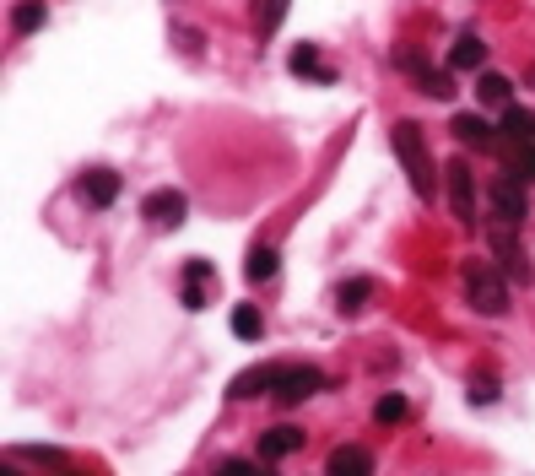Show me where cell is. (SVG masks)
Wrapping results in <instances>:
<instances>
[{
	"label": "cell",
	"instance_id": "cell-1",
	"mask_svg": "<svg viewBox=\"0 0 535 476\" xmlns=\"http://www.w3.org/2000/svg\"><path fill=\"white\" fill-rule=\"evenodd\" d=\"M390 147L400 157V168H406V179H411V190L422 195V201H433V152H427V141H422V125H411V119H395V130H390Z\"/></svg>",
	"mask_w": 535,
	"mask_h": 476
},
{
	"label": "cell",
	"instance_id": "cell-2",
	"mask_svg": "<svg viewBox=\"0 0 535 476\" xmlns=\"http://www.w3.org/2000/svg\"><path fill=\"white\" fill-rule=\"evenodd\" d=\"M460 276H465V298H471L476 314H503L508 309V271L498 260H465Z\"/></svg>",
	"mask_w": 535,
	"mask_h": 476
},
{
	"label": "cell",
	"instance_id": "cell-3",
	"mask_svg": "<svg viewBox=\"0 0 535 476\" xmlns=\"http://www.w3.org/2000/svg\"><path fill=\"white\" fill-rule=\"evenodd\" d=\"M492 217H498V228H519V222H525V179L519 174H498L492 179Z\"/></svg>",
	"mask_w": 535,
	"mask_h": 476
},
{
	"label": "cell",
	"instance_id": "cell-4",
	"mask_svg": "<svg viewBox=\"0 0 535 476\" xmlns=\"http://www.w3.org/2000/svg\"><path fill=\"white\" fill-rule=\"evenodd\" d=\"M141 217L152 222V228L173 233V228H179L184 217H190V201H184L179 190H152V195H146V201H141Z\"/></svg>",
	"mask_w": 535,
	"mask_h": 476
},
{
	"label": "cell",
	"instance_id": "cell-5",
	"mask_svg": "<svg viewBox=\"0 0 535 476\" xmlns=\"http://www.w3.org/2000/svg\"><path fill=\"white\" fill-rule=\"evenodd\" d=\"M282 374H287L282 363H254V368H244V374L227 385V395H233V401H254V395H265V390L282 385Z\"/></svg>",
	"mask_w": 535,
	"mask_h": 476
},
{
	"label": "cell",
	"instance_id": "cell-6",
	"mask_svg": "<svg viewBox=\"0 0 535 476\" xmlns=\"http://www.w3.org/2000/svg\"><path fill=\"white\" fill-rule=\"evenodd\" d=\"M76 195H82L92 211H109L119 201V174H114V168H87L82 184H76Z\"/></svg>",
	"mask_w": 535,
	"mask_h": 476
},
{
	"label": "cell",
	"instance_id": "cell-7",
	"mask_svg": "<svg viewBox=\"0 0 535 476\" xmlns=\"http://www.w3.org/2000/svg\"><path fill=\"white\" fill-rule=\"evenodd\" d=\"M314 390H325V374H319V368H287L282 385H276L271 395H276L282 406H298V401H309Z\"/></svg>",
	"mask_w": 535,
	"mask_h": 476
},
{
	"label": "cell",
	"instance_id": "cell-8",
	"mask_svg": "<svg viewBox=\"0 0 535 476\" xmlns=\"http://www.w3.org/2000/svg\"><path fill=\"white\" fill-rule=\"evenodd\" d=\"M449 206L460 222H476V184H471V168L465 163L449 168Z\"/></svg>",
	"mask_w": 535,
	"mask_h": 476
},
{
	"label": "cell",
	"instance_id": "cell-9",
	"mask_svg": "<svg viewBox=\"0 0 535 476\" xmlns=\"http://www.w3.org/2000/svg\"><path fill=\"white\" fill-rule=\"evenodd\" d=\"M492 249H498V266L514 276V282H530V266H525V249L514 244V228H492Z\"/></svg>",
	"mask_w": 535,
	"mask_h": 476
},
{
	"label": "cell",
	"instance_id": "cell-10",
	"mask_svg": "<svg viewBox=\"0 0 535 476\" xmlns=\"http://www.w3.org/2000/svg\"><path fill=\"white\" fill-rule=\"evenodd\" d=\"M298 449H303V428H292V422H276V428L260 433V455H265V460L298 455Z\"/></svg>",
	"mask_w": 535,
	"mask_h": 476
},
{
	"label": "cell",
	"instance_id": "cell-11",
	"mask_svg": "<svg viewBox=\"0 0 535 476\" xmlns=\"http://www.w3.org/2000/svg\"><path fill=\"white\" fill-rule=\"evenodd\" d=\"M476 98H481V109H514V82L498 71H481L476 76Z\"/></svg>",
	"mask_w": 535,
	"mask_h": 476
},
{
	"label": "cell",
	"instance_id": "cell-12",
	"mask_svg": "<svg viewBox=\"0 0 535 476\" xmlns=\"http://www.w3.org/2000/svg\"><path fill=\"white\" fill-rule=\"evenodd\" d=\"M292 76H303V82H319V87L336 82V71L319 60V49H314V44H298V49H292Z\"/></svg>",
	"mask_w": 535,
	"mask_h": 476
},
{
	"label": "cell",
	"instance_id": "cell-13",
	"mask_svg": "<svg viewBox=\"0 0 535 476\" xmlns=\"http://www.w3.org/2000/svg\"><path fill=\"white\" fill-rule=\"evenodd\" d=\"M481 65H487V44L476 33H460L449 44V71H481Z\"/></svg>",
	"mask_w": 535,
	"mask_h": 476
},
{
	"label": "cell",
	"instance_id": "cell-14",
	"mask_svg": "<svg viewBox=\"0 0 535 476\" xmlns=\"http://www.w3.org/2000/svg\"><path fill=\"white\" fill-rule=\"evenodd\" d=\"M330 476H373V455L363 444H341L330 455Z\"/></svg>",
	"mask_w": 535,
	"mask_h": 476
},
{
	"label": "cell",
	"instance_id": "cell-15",
	"mask_svg": "<svg viewBox=\"0 0 535 476\" xmlns=\"http://www.w3.org/2000/svg\"><path fill=\"white\" fill-rule=\"evenodd\" d=\"M498 136L508 141V147H530L535 141V114L530 109H503V130Z\"/></svg>",
	"mask_w": 535,
	"mask_h": 476
},
{
	"label": "cell",
	"instance_id": "cell-16",
	"mask_svg": "<svg viewBox=\"0 0 535 476\" xmlns=\"http://www.w3.org/2000/svg\"><path fill=\"white\" fill-rule=\"evenodd\" d=\"M454 141H465V147H492V130H487V119L481 114H454Z\"/></svg>",
	"mask_w": 535,
	"mask_h": 476
},
{
	"label": "cell",
	"instance_id": "cell-17",
	"mask_svg": "<svg viewBox=\"0 0 535 476\" xmlns=\"http://www.w3.org/2000/svg\"><path fill=\"white\" fill-rule=\"evenodd\" d=\"M368 298H373V282H368V276H352V282L336 287V309H341V314H363Z\"/></svg>",
	"mask_w": 535,
	"mask_h": 476
},
{
	"label": "cell",
	"instance_id": "cell-18",
	"mask_svg": "<svg viewBox=\"0 0 535 476\" xmlns=\"http://www.w3.org/2000/svg\"><path fill=\"white\" fill-rule=\"evenodd\" d=\"M276 266H282V255H276L271 244H254L249 249V282H271Z\"/></svg>",
	"mask_w": 535,
	"mask_h": 476
},
{
	"label": "cell",
	"instance_id": "cell-19",
	"mask_svg": "<svg viewBox=\"0 0 535 476\" xmlns=\"http://www.w3.org/2000/svg\"><path fill=\"white\" fill-rule=\"evenodd\" d=\"M260 330H265L260 309H254V303H238V309H233V336H244V341H260Z\"/></svg>",
	"mask_w": 535,
	"mask_h": 476
},
{
	"label": "cell",
	"instance_id": "cell-20",
	"mask_svg": "<svg viewBox=\"0 0 535 476\" xmlns=\"http://www.w3.org/2000/svg\"><path fill=\"white\" fill-rule=\"evenodd\" d=\"M373 417H379L384 428H395V422H406V395H379V406H373Z\"/></svg>",
	"mask_w": 535,
	"mask_h": 476
},
{
	"label": "cell",
	"instance_id": "cell-21",
	"mask_svg": "<svg viewBox=\"0 0 535 476\" xmlns=\"http://www.w3.org/2000/svg\"><path fill=\"white\" fill-rule=\"evenodd\" d=\"M508 174L535 179V141H530V147H514V152H508Z\"/></svg>",
	"mask_w": 535,
	"mask_h": 476
},
{
	"label": "cell",
	"instance_id": "cell-22",
	"mask_svg": "<svg viewBox=\"0 0 535 476\" xmlns=\"http://www.w3.org/2000/svg\"><path fill=\"white\" fill-rule=\"evenodd\" d=\"M17 33H33V28H44V6H38V0H28V6H17Z\"/></svg>",
	"mask_w": 535,
	"mask_h": 476
},
{
	"label": "cell",
	"instance_id": "cell-23",
	"mask_svg": "<svg viewBox=\"0 0 535 476\" xmlns=\"http://www.w3.org/2000/svg\"><path fill=\"white\" fill-rule=\"evenodd\" d=\"M422 92H427V98H454V82H449V76H438V71H427Z\"/></svg>",
	"mask_w": 535,
	"mask_h": 476
},
{
	"label": "cell",
	"instance_id": "cell-24",
	"mask_svg": "<svg viewBox=\"0 0 535 476\" xmlns=\"http://www.w3.org/2000/svg\"><path fill=\"white\" fill-rule=\"evenodd\" d=\"M492 395H498V385H492V374H476V379H471V401H476V406H487Z\"/></svg>",
	"mask_w": 535,
	"mask_h": 476
},
{
	"label": "cell",
	"instance_id": "cell-25",
	"mask_svg": "<svg viewBox=\"0 0 535 476\" xmlns=\"http://www.w3.org/2000/svg\"><path fill=\"white\" fill-rule=\"evenodd\" d=\"M287 17V0H265V17H260V33H271L276 22Z\"/></svg>",
	"mask_w": 535,
	"mask_h": 476
},
{
	"label": "cell",
	"instance_id": "cell-26",
	"mask_svg": "<svg viewBox=\"0 0 535 476\" xmlns=\"http://www.w3.org/2000/svg\"><path fill=\"white\" fill-rule=\"evenodd\" d=\"M217 476H271V471H260V466H249V460H227V466Z\"/></svg>",
	"mask_w": 535,
	"mask_h": 476
},
{
	"label": "cell",
	"instance_id": "cell-27",
	"mask_svg": "<svg viewBox=\"0 0 535 476\" xmlns=\"http://www.w3.org/2000/svg\"><path fill=\"white\" fill-rule=\"evenodd\" d=\"M28 460H60V449H49V444H33V449H28Z\"/></svg>",
	"mask_w": 535,
	"mask_h": 476
},
{
	"label": "cell",
	"instance_id": "cell-28",
	"mask_svg": "<svg viewBox=\"0 0 535 476\" xmlns=\"http://www.w3.org/2000/svg\"><path fill=\"white\" fill-rule=\"evenodd\" d=\"M0 476H17V471H0Z\"/></svg>",
	"mask_w": 535,
	"mask_h": 476
}]
</instances>
